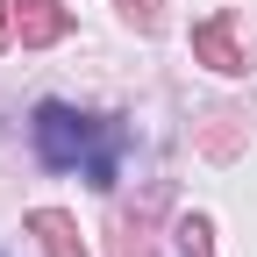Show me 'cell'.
Returning <instances> with one entry per match:
<instances>
[{
  "instance_id": "6da1fadb",
  "label": "cell",
  "mask_w": 257,
  "mask_h": 257,
  "mask_svg": "<svg viewBox=\"0 0 257 257\" xmlns=\"http://www.w3.org/2000/svg\"><path fill=\"white\" fill-rule=\"evenodd\" d=\"M36 143H43L50 165H79V157H86L93 186H114V150H93V128H86L72 107H43V114H36Z\"/></svg>"
}]
</instances>
